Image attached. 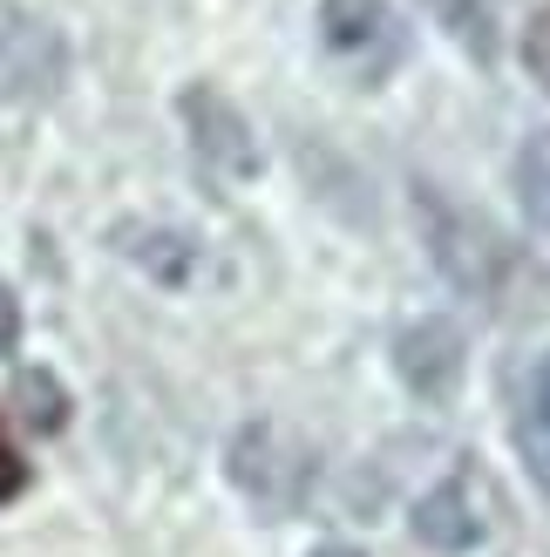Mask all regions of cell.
Listing matches in <instances>:
<instances>
[{"instance_id": "1", "label": "cell", "mask_w": 550, "mask_h": 557, "mask_svg": "<svg viewBox=\"0 0 550 557\" xmlns=\"http://www.w3.org/2000/svg\"><path fill=\"white\" fill-rule=\"evenodd\" d=\"M415 205H422V232H428V259L462 299H483L489 313H510L516 286H543L530 252L497 218H483L470 205H449L435 184H415Z\"/></svg>"}, {"instance_id": "2", "label": "cell", "mask_w": 550, "mask_h": 557, "mask_svg": "<svg viewBox=\"0 0 550 557\" xmlns=\"http://www.w3.org/2000/svg\"><path fill=\"white\" fill-rule=\"evenodd\" d=\"M320 54L334 62L347 89H388V82L415 62V21L395 0H320Z\"/></svg>"}, {"instance_id": "3", "label": "cell", "mask_w": 550, "mask_h": 557, "mask_svg": "<svg viewBox=\"0 0 550 557\" xmlns=\"http://www.w3.org/2000/svg\"><path fill=\"white\" fill-rule=\"evenodd\" d=\"M225 476H232V490H238L265 523H279V517H292V510L313 496L320 456H313V442L299 435V429L279 422V414H259V422H245V429L232 435Z\"/></svg>"}, {"instance_id": "4", "label": "cell", "mask_w": 550, "mask_h": 557, "mask_svg": "<svg viewBox=\"0 0 550 557\" xmlns=\"http://www.w3.org/2000/svg\"><path fill=\"white\" fill-rule=\"evenodd\" d=\"M497 523H503V490L489 483V469L470 456V462H455L428 496H415L408 531H415V544L435 550V557H470V550H483L497 537Z\"/></svg>"}, {"instance_id": "5", "label": "cell", "mask_w": 550, "mask_h": 557, "mask_svg": "<svg viewBox=\"0 0 550 557\" xmlns=\"http://www.w3.org/2000/svg\"><path fill=\"white\" fill-rule=\"evenodd\" d=\"M62 89H68V35L21 0H0V109H41Z\"/></svg>"}, {"instance_id": "6", "label": "cell", "mask_w": 550, "mask_h": 557, "mask_svg": "<svg viewBox=\"0 0 550 557\" xmlns=\"http://www.w3.org/2000/svg\"><path fill=\"white\" fill-rule=\"evenodd\" d=\"M177 123L190 136V150H198L217 177H259V163H265L259 129L217 82H184L177 89Z\"/></svg>"}, {"instance_id": "7", "label": "cell", "mask_w": 550, "mask_h": 557, "mask_svg": "<svg viewBox=\"0 0 550 557\" xmlns=\"http://www.w3.org/2000/svg\"><path fill=\"white\" fill-rule=\"evenodd\" d=\"M395 374H401V387H408L415 401L449 408L455 387H462V374H470V341H462V326H455L449 313L408 320V326L395 333Z\"/></svg>"}, {"instance_id": "8", "label": "cell", "mask_w": 550, "mask_h": 557, "mask_svg": "<svg viewBox=\"0 0 550 557\" xmlns=\"http://www.w3.org/2000/svg\"><path fill=\"white\" fill-rule=\"evenodd\" d=\"M109 245H116L129 265H143L157 286H184V278L198 272V238H184L171 225H116Z\"/></svg>"}, {"instance_id": "9", "label": "cell", "mask_w": 550, "mask_h": 557, "mask_svg": "<svg viewBox=\"0 0 550 557\" xmlns=\"http://www.w3.org/2000/svg\"><path fill=\"white\" fill-rule=\"evenodd\" d=\"M510 435H516V456H524V469L550 490V354L524 374V395H516Z\"/></svg>"}, {"instance_id": "10", "label": "cell", "mask_w": 550, "mask_h": 557, "mask_svg": "<svg viewBox=\"0 0 550 557\" xmlns=\"http://www.w3.org/2000/svg\"><path fill=\"white\" fill-rule=\"evenodd\" d=\"M510 190H516V205H524V218L550 238V129H530L524 144H516V157H510Z\"/></svg>"}, {"instance_id": "11", "label": "cell", "mask_w": 550, "mask_h": 557, "mask_svg": "<svg viewBox=\"0 0 550 557\" xmlns=\"http://www.w3.org/2000/svg\"><path fill=\"white\" fill-rule=\"evenodd\" d=\"M8 401H14V414H21V429H35V435H54V429L68 422V387L54 381L48 368H14Z\"/></svg>"}, {"instance_id": "12", "label": "cell", "mask_w": 550, "mask_h": 557, "mask_svg": "<svg viewBox=\"0 0 550 557\" xmlns=\"http://www.w3.org/2000/svg\"><path fill=\"white\" fill-rule=\"evenodd\" d=\"M422 8L449 27V35L476 54V62L489 69L497 62V14H489V0H422Z\"/></svg>"}, {"instance_id": "13", "label": "cell", "mask_w": 550, "mask_h": 557, "mask_svg": "<svg viewBox=\"0 0 550 557\" xmlns=\"http://www.w3.org/2000/svg\"><path fill=\"white\" fill-rule=\"evenodd\" d=\"M516 54H524V75L537 82V89L550 96V0L524 21V41H516Z\"/></svg>"}, {"instance_id": "14", "label": "cell", "mask_w": 550, "mask_h": 557, "mask_svg": "<svg viewBox=\"0 0 550 557\" xmlns=\"http://www.w3.org/2000/svg\"><path fill=\"white\" fill-rule=\"evenodd\" d=\"M21 490H27V456L14 449V435H8V414H0V504H14Z\"/></svg>"}, {"instance_id": "15", "label": "cell", "mask_w": 550, "mask_h": 557, "mask_svg": "<svg viewBox=\"0 0 550 557\" xmlns=\"http://www.w3.org/2000/svg\"><path fill=\"white\" fill-rule=\"evenodd\" d=\"M21 347V299L14 286H0V354H14Z\"/></svg>"}, {"instance_id": "16", "label": "cell", "mask_w": 550, "mask_h": 557, "mask_svg": "<svg viewBox=\"0 0 550 557\" xmlns=\"http://www.w3.org/2000/svg\"><path fill=\"white\" fill-rule=\"evenodd\" d=\"M313 557H361V550H353V544H320Z\"/></svg>"}]
</instances>
